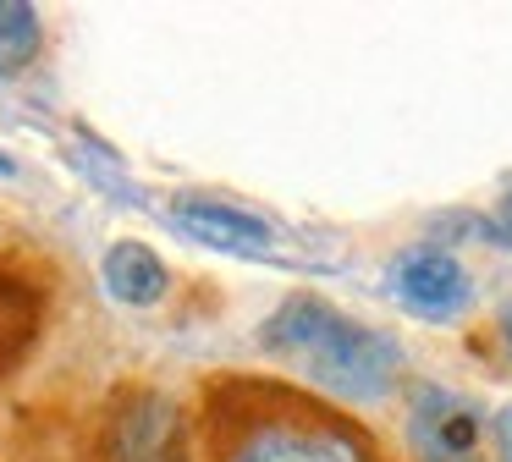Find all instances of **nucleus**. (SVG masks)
Listing matches in <instances>:
<instances>
[{
    "instance_id": "ddd939ff",
    "label": "nucleus",
    "mask_w": 512,
    "mask_h": 462,
    "mask_svg": "<svg viewBox=\"0 0 512 462\" xmlns=\"http://www.w3.org/2000/svg\"><path fill=\"white\" fill-rule=\"evenodd\" d=\"M501 336H507V347H512V308L501 314Z\"/></svg>"
},
{
    "instance_id": "f03ea898",
    "label": "nucleus",
    "mask_w": 512,
    "mask_h": 462,
    "mask_svg": "<svg viewBox=\"0 0 512 462\" xmlns=\"http://www.w3.org/2000/svg\"><path fill=\"white\" fill-rule=\"evenodd\" d=\"M391 297H397L413 319L452 325L457 314H468L474 286H468V270L446 248L419 242V248H408V253H397V259H391Z\"/></svg>"
},
{
    "instance_id": "1a4fd4ad",
    "label": "nucleus",
    "mask_w": 512,
    "mask_h": 462,
    "mask_svg": "<svg viewBox=\"0 0 512 462\" xmlns=\"http://www.w3.org/2000/svg\"><path fill=\"white\" fill-rule=\"evenodd\" d=\"M39 50V11L28 0H0V72H23Z\"/></svg>"
},
{
    "instance_id": "7ed1b4c3",
    "label": "nucleus",
    "mask_w": 512,
    "mask_h": 462,
    "mask_svg": "<svg viewBox=\"0 0 512 462\" xmlns=\"http://www.w3.org/2000/svg\"><path fill=\"white\" fill-rule=\"evenodd\" d=\"M171 220H177L188 237L210 242L221 253H243V259H270L276 253V226L237 204H221V198H204V193H182L171 204Z\"/></svg>"
},
{
    "instance_id": "f257e3e1",
    "label": "nucleus",
    "mask_w": 512,
    "mask_h": 462,
    "mask_svg": "<svg viewBox=\"0 0 512 462\" xmlns=\"http://www.w3.org/2000/svg\"><path fill=\"white\" fill-rule=\"evenodd\" d=\"M265 352L287 358L292 369H303L320 391L342 396V402H380L391 396L402 369V347L386 330H369L358 319L336 314L320 297H287L276 314L265 319Z\"/></svg>"
},
{
    "instance_id": "6e6552de",
    "label": "nucleus",
    "mask_w": 512,
    "mask_h": 462,
    "mask_svg": "<svg viewBox=\"0 0 512 462\" xmlns=\"http://www.w3.org/2000/svg\"><path fill=\"white\" fill-rule=\"evenodd\" d=\"M171 286L166 264H160L155 248H144V242H116L111 253H105V292L116 297V303L127 308H149L160 303Z\"/></svg>"
},
{
    "instance_id": "423d86ee",
    "label": "nucleus",
    "mask_w": 512,
    "mask_h": 462,
    "mask_svg": "<svg viewBox=\"0 0 512 462\" xmlns=\"http://www.w3.org/2000/svg\"><path fill=\"white\" fill-rule=\"evenodd\" d=\"M419 446L430 451V462H468L479 446V413L474 402L446 391H424L419 396Z\"/></svg>"
},
{
    "instance_id": "0eeeda50",
    "label": "nucleus",
    "mask_w": 512,
    "mask_h": 462,
    "mask_svg": "<svg viewBox=\"0 0 512 462\" xmlns=\"http://www.w3.org/2000/svg\"><path fill=\"white\" fill-rule=\"evenodd\" d=\"M39 314H45V292H39V281H28L23 270H12V264H0V374L34 347Z\"/></svg>"
},
{
    "instance_id": "9d476101",
    "label": "nucleus",
    "mask_w": 512,
    "mask_h": 462,
    "mask_svg": "<svg viewBox=\"0 0 512 462\" xmlns=\"http://www.w3.org/2000/svg\"><path fill=\"white\" fill-rule=\"evenodd\" d=\"M490 231H496L501 248H512V187L501 193V204H496V226H490Z\"/></svg>"
},
{
    "instance_id": "39448f33",
    "label": "nucleus",
    "mask_w": 512,
    "mask_h": 462,
    "mask_svg": "<svg viewBox=\"0 0 512 462\" xmlns=\"http://www.w3.org/2000/svg\"><path fill=\"white\" fill-rule=\"evenodd\" d=\"M182 451V424L177 407L160 396H138L116 418V462H177Z\"/></svg>"
},
{
    "instance_id": "f8f14e48",
    "label": "nucleus",
    "mask_w": 512,
    "mask_h": 462,
    "mask_svg": "<svg viewBox=\"0 0 512 462\" xmlns=\"http://www.w3.org/2000/svg\"><path fill=\"white\" fill-rule=\"evenodd\" d=\"M0 176H17V160H12V154H0Z\"/></svg>"
},
{
    "instance_id": "9b49d317",
    "label": "nucleus",
    "mask_w": 512,
    "mask_h": 462,
    "mask_svg": "<svg viewBox=\"0 0 512 462\" xmlns=\"http://www.w3.org/2000/svg\"><path fill=\"white\" fill-rule=\"evenodd\" d=\"M501 462H512V407L501 413Z\"/></svg>"
},
{
    "instance_id": "20e7f679",
    "label": "nucleus",
    "mask_w": 512,
    "mask_h": 462,
    "mask_svg": "<svg viewBox=\"0 0 512 462\" xmlns=\"http://www.w3.org/2000/svg\"><path fill=\"white\" fill-rule=\"evenodd\" d=\"M226 462H369L364 440L320 424H270L254 429Z\"/></svg>"
}]
</instances>
